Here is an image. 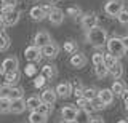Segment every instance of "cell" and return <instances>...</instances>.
I'll return each mask as SVG.
<instances>
[{
    "instance_id": "obj_1",
    "label": "cell",
    "mask_w": 128,
    "mask_h": 123,
    "mask_svg": "<svg viewBox=\"0 0 128 123\" xmlns=\"http://www.w3.org/2000/svg\"><path fill=\"white\" fill-rule=\"evenodd\" d=\"M85 38H86V42L90 43V45L96 46V48L106 46L107 45V40H109L106 29H102V27H99V26H94V27H91V29H88Z\"/></svg>"
},
{
    "instance_id": "obj_2",
    "label": "cell",
    "mask_w": 128,
    "mask_h": 123,
    "mask_svg": "<svg viewBox=\"0 0 128 123\" xmlns=\"http://www.w3.org/2000/svg\"><path fill=\"white\" fill-rule=\"evenodd\" d=\"M0 14H2V19H3V22H5V26H14L16 22L19 21V11L14 10V6L2 5Z\"/></svg>"
},
{
    "instance_id": "obj_3",
    "label": "cell",
    "mask_w": 128,
    "mask_h": 123,
    "mask_svg": "<svg viewBox=\"0 0 128 123\" xmlns=\"http://www.w3.org/2000/svg\"><path fill=\"white\" fill-rule=\"evenodd\" d=\"M107 51H109L110 54H114L115 58H122L123 54L126 53V48H125V45H123V42H122V38H118V37H112L107 40Z\"/></svg>"
},
{
    "instance_id": "obj_4",
    "label": "cell",
    "mask_w": 128,
    "mask_h": 123,
    "mask_svg": "<svg viewBox=\"0 0 128 123\" xmlns=\"http://www.w3.org/2000/svg\"><path fill=\"white\" fill-rule=\"evenodd\" d=\"M122 10H123V3L120 2V0H109V2H106V5H104V11H106L109 16H114V18H117Z\"/></svg>"
},
{
    "instance_id": "obj_5",
    "label": "cell",
    "mask_w": 128,
    "mask_h": 123,
    "mask_svg": "<svg viewBox=\"0 0 128 123\" xmlns=\"http://www.w3.org/2000/svg\"><path fill=\"white\" fill-rule=\"evenodd\" d=\"M24 58L27 59V62H37L42 58V48H38L37 45H30L24 50Z\"/></svg>"
},
{
    "instance_id": "obj_6",
    "label": "cell",
    "mask_w": 128,
    "mask_h": 123,
    "mask_svg": "<svg viewBox=\"0 0 128 123\" xmlns=\"http://www.w3.org/2000/svg\"><path fill=\"white\" fill-rule=\"evenodd\" d=\"M2 69L5 70L6 74H16V72H19V61H18V58H14V56L6 58L5 61L2 62Z\"/></svg>"
},
{
    "instance_id": "obj_7",
    "label": "cell",
    "mask_w": 128,
    "mask_h": 123,
    "mask_svg": "<svg viewBox=\"0 0 128 123\" xmlns=\"http://www.w3.org/2000/svg\"><path fill=\"white\" fill-rule=\"evenodd\" d=\"M46 18L51 24L59 26V24H62V21H64V11L61 8H58V6H53V10L46 14Z\"/></svg>"
},
{
    "instance_id": "obj_8",
    "label": "cell",
    "mask_w": 128,
    "mask_h": 123,
    "mask_svg": "<svg viewBox=\"0 0 128 123\" xmlns=\"http://www.w3.org/2000/svg\"><path fill=\"white\" fill-rule=\"evenodd\" d=\"M58 54H59V45L56 42H50L48 45L42 46V56L53 59V58L58 56Z\"/></svg>"
},
{
    "instance_id": "obj_9",
    "label": "cell",
    "mask_w": 128,
    "mask_h": 123,
    "mask_svg": "<svg viewBox=\"0 0 128 123\" xmlns=\"http://www.w3.org/2000/svg\"><path fill=\"white\" fill-rule=\"evenodd\" d=\"M69 62H70L72 67H75V69H82V67L86 66L88 58H86V54H83V53H74Z\"/></svg>"
},
{
    "instance_id": "obj_10",
    "label": "cell",
    "mask_w": 128,
    "mask_h": 123,
    "mask_svg": "<svg viewBox=\"0 0 128 123\" xmlns=\"http://www.w3.org/2000/svg\"><path fill=\"white\" fill-rule=\"evenodd\" d=\"M54 91L58 94V98H69L72 94V83L70 82H61L56 86Z\"/></svg>"
},
{
    "instance_id": "obj_11",
    "label": "cell",
    "mask_w": 128,
    "mask_h": 123,
    "mask_svg": "<svg viewBox=\"0 0 128 123\" xmlns=\"http://www.w3.org/2000/svg\"><path fill=\"white\" fill-rule=\"evenodd\" d=\"M98 26V16H96L94 13H85L82 16V27L85 30L91 29V27Z\"/></svg>"
},
{
    "instance_id": "obj_12",
    "label": "cell",
    "mask_w": 128,
    "mask_h": 123,
    "mask_svg": "<svg viewBox=\"0 0 128 123\" xmlns=\"http://www.w3.org/2000/svg\"><path fill=\"white\" fill-rule=\"evenodd\" d=\"M50 42H53V40H51V35L48 34V32H45V30L37 32V34H35V37H34V45H37L38 48H42V46L48 45Z\"/></svg>"
},
{
    "instance_id": "obj_13",
    "label": "cell",
    "mask_w": 128,
    "mask_h": 123,
    "mask_svg": "<svg viewBox=\"0 0 128 123\" xmlns=\"http://www.w3.org/2000/svg\"><path fill=\"white\" fill-rule=\"evenodd\" d=\"M77 112L78 109L74 106H64L61 109V115H62V120L64 122H70V120H75V117H77Z\"/></svg>"
},
{
    "instance_id": "obj_14",
    "label": "cell",
    "mask_w": 128,
    "mask_h": 123,
    "mask_svg": "<svg viewBox=\"0 0 128 123\" xmlns=\"http://www.w3.org/2000/svg\"><path fill=\"white\" fill-rule=\"evenodd\" d=\"M26 109H27V106H26V101H24L22 98L11 101V107H10V112L11 114H22Z\"/></svg>"
},
{
    "instance_id": "obj_15",
    "label": "cell",
    "mask_w": 128,
    "mask_h": 123,
    "mask_svg": "<svg viewBox=\"0 0 128 123\" xmlns=\"http://www.w3.org/2000/svg\"><path fill=\"white\" fill-rule=\"evenodd\" d=\"M114 96H115V94L112 93V90H107V88L98 91V98L101 99V101H102L106 106H109V104H112V102H114Z\"/></svg>"
},
{
    "instance_id": "obj_16",
    "label": "cell",
    "mask_w": 128,
    "mask_h": 123,
    "mask_svg": "<svg viewBox=\"0 0 128 123\" xmlns=\"http://www.w3.org/2000/svg\"><path fill=\"white\" fill-rule=\"evenodd\" d=\"M56 99H58V94H56V91L54 90H51V88H48L45 90L42 93V102H45V104H54L56 102Z\"/></svg>"
},
{
    "instance_id": "obj_17",
    "label": "cell",
    "mask_w": 128,
    "mask_h": 123,
    "mask_svg": "<svg viewBox=\"0 0 128 123\" xmlns=\"http://www.w3.org/2000/svg\"><path fill=\"white\" fill-rule=\"evenodd\" d=\"M29 14H30V18L34 19V21H42V19L46 18V13H45V10H43L42 6H32Z\"/></svg>"
},
{
    "instance_id": "obj_18",
    "label": "cell",
    "mask_w": 128,
    "mask_h": 123,
    "mask_svg": "<svg viewBox=\"0 0 128 123\" xmlns=\"http://www.w3.org/2000/svg\"><path fill=\"white\" fill-rule=\"evenodd\" d=\"M29 123H46V115L40 114L38 110H30Z\"/></svg>"
},
{
    "instance_id": "obj_19",
    "label": "cell",
    "mask_w": 128,
    "mask_h": 123,
    "mask_svg": "<svg viewBox=\"0 0 128 123\" xmlns=\"http://www.w3.org/2000/svg\"><path fill=\"white\" fill-rule=\"evenodd\" d=\"M90 120H91L90 110H86V109H78L77 117H75V122H77V123H90Z\"/></svg>"
},
{
    "instance_id": "obj_20",
    "label": "cell",
    "mask_w": 128,
    "mask_h": 123,
    "mask_svg": "<svg viewBox=\"0 0 128 123\" xmlns=\"http://www.w3.org/2000/svg\"><path fill=\"white\" fill-rule=\"evenodd\" d=\"M110 90H112V93H114V94H117V96H122L123 91L126 90V85H125L122 80H120V78H117V80L112 83V88H110Z\"/></svg>"
},
{
    "instance_id": "obj_21",
    "label": "cell",
    "mask_w": 128,
    "mask_h": 123,
    "mask_svg": "<svg viewBox=\"0 0 128 123\" xmlns=\"http://www.w3.org/2000/svg\"><path fill=\"white\" fill-rule=\"evenodd\" d=\"M62 50L66 51L67 54H74V53H77L78 45H77V42H75V40H66V42H64V45H62Z\"/></svg>"
},
{
    "instance_id": "obj_22",
    "label": "cell",
    "mask_w": 128,
    "mask_h": 123,
    "mask_svg": "<svg viewBox=\"0 0 128 123\" xmlns=\"http://www.w3.org/2000/svg\"><path fill=\"white\" fill-rule=\"evenodd\" d=\"M40 104H42V98L38 96H30L29 99H26V106L29 110H37Z\"/></svg>"
},
{
    "instance_id": "obj_23",
    "label": "cell",
    "mask_w": 128,
    "mask_h": 123,
    "mask_svg": "<svg viewBox=\"0 0 128 123\" xmlns=\"http://www.w3.org/2000/svg\"><path fill=\"white\" fill-rule=\"evenodd\" d=\"M122 74H123V66L120 64V61H117V62H115V64L109 69V75H112V77L117 80V78L122 77Z\"/></svg>"
},
{
    "instance_id": "obj_24",
    "label": "cell",
    "mask_w": 128,
    "mask_h": 123,
    "mask_svg": "<svg viewBox=\"0 0 128 123\" xmlns=\"http://www.w3.org/2000/svg\"><path fill=\"white\" fill-rule=\"evenodd\" d=\"M56 74H58V70H56V67L51 66V64H46V66L42 67V75H45L46 78H54Z\"/></svg>"
},
{
    "instance_id": "obj_25",
    "label": "cell",
    "mask_w": 128,
    "mask_h": 123,
    "mask_svg": "<svg viewBox=\"0 0 128 123\" xmlns=\"http://www.w3.org/2000/svg\"><path fill=\"white\" fill-rule=\"evenodd\" d=\"M94 74L98 78H104L106 75H109V69L106 67V64L104 62H101V64H96L94 66Z\"/></svg>"
},
{
    "instance_id": "obj_26",
    "label": "cell",
    "mask_w": 128,
    "mask_h": 123,
    "mask_svg": "<svg viewBox=\"0 0 128 123\" xmlns=\"http://www.w3.org/2000/svg\"><path fill=\"white\" fill-rule=\"evenodd\" d=\"M8 46H10V37H8V34L5 30L0 29V51L8 50Z\"/></svg>"
},
{
    "instance_id": "obj_27",
    "label": "cell",
    "mask_w": 128,
    "mask_h": 123,
    "mask_svg": "<svg viewBox=\"0 0 128 123\" xmlns=\"http://www.w3.org/2000/svg\"><path fill=\"white\" fill-rule=\"evenodd\" d=\"M37 70H38V67L34 64V62H27V66L24 67V74L27 75V77H35L37 75Z\"/></svg>"
},
{
    "instance_id": "obj_28",
    "label": "cell",
    "mask_w": 128,
    "mask_h": 123,
    "mask_svg": "<svg viewBox=\"0 0 128 123\" xmlns=\"http://www.w3.org/2000/svg\"><path fill=\"white\" fill-rule=\"evenodd\" d=\"M75 106H78V109L91 110V101H88V99H86V98H83V96L77 98V102H75Z\"/></svg>"
},
{
    "instance_id": "obj_29",
    "label": "cell",
    "mask_w": 128,
    "mask_h": 123,
    "mask_svg": "<svg viewBox=\"0 0 128 123\" xmlns=\"http://www.w3.org/2000/svg\"><path fill=\"white\" fill-rule=\"evenodd\" d=\"M83 98H86L88 101H93L98 98V90L96 88H85L83 90Z\"/></svg>"
},
{
    "instance_id": "obj_30",
    "label": "cell",
    "mask_w": 128,
    "mask_h": 123,
    "mask_svg": "<svg viewBox=\"0 0 128 123\" xmlns=\"http://www.w3.org/2000/svg\"><path fill=\"white\" fill-rule=\"evenodd\" d=\"M83 86H82V83L80 82H75V83H72V94H75V98H80V96H83Z\"/></svg>"
},
{
    "instance_id": "obj_31",
    "label": "cell",
    "mask_w": 128,
    "mask_h": 123,
    "mask_svg": "<svg viewBox=\"0 0 128 123\" xmlns=\"http://www.w3.org/2000/svg\"><path fill=\"white\" fill-rule=\"evenodd\" d=\"M117 61H118V58H115L114 54H110V53L104 54V64H106V67H107V69H110V67L114 66Z\"/></svg>"
},
{
    "instance_id": "obj_32",
    "label": "cell",
    "mask_w": 128,
    "mask_h": 123,
    "mask_svg": "<svg viewBox=\"0 0 128 123\" xmlns=\"http://www.w3.org/2000/svg\"><path fill=\"white\" fill-rule=\"evenodd\" d=\"M10 107H11V99H8V98L0 99V109H2V114L10 112Z\"/></svg>"
},
{
    "instance_id": "obj_33",
    "label": "cell",
    "mask_w": 128,
    "mask_h": 123,
    "mask_svg": "<svg viewBox=\"0 0 128 123\" xmlns=\"http://www.w3.org/2000/svg\"><path fill=\"white\" fill-rule=\"evenodd\" d=\"M117 18H118V22H120V24L128 26V8H123V10L118 13Z\"/></svg>"
},
{
    "instance_id": "obj_34",
    "label": "cell",
    "mask_w": 128,
    "mask_h": 123,
    "mask_svg": "<svg viewBox=\"0 0 128 123\" xmlns=\"http://www.w3.org/2000/svg\"><path fill=\"white\" fill-rule=\"evenodd\" d=\"M6 82H8V85H10V86H14L16 83L19 82V72H16V74H6Z\"/></svg>"
},
{
    "instance_id": "obj_35",
    "label": "cell",
    "mask_w": 128,
    "mask_h": 123,
    "mask_svg": "<svg viewBox=\"0 0 128 123\" xmlns=\"http://www.w3.org/2000/svg\"><path fill=\"white\" fill-rule=\"evenodd\" d=\"M66 14H67V16H70V18H78L80 16V8H78V6H69V8H67V11H66Z\"/></svg>"
},
{
    "instance_id": "obj_36",
    "label": "cell",
    "mask_w": 128,
    "mask_h": 123,
    "mask_svg": "<svg viewBox=\"0 0 128 123\" xmlns=\"http://www.w3.org/2000/svg\"><path fill=\"white\" fill-rule=\"evenodd\" d=\"M104 107H106V104H104L99 98H96V99L91 101V109H93V110H102Z\"/></svg>"
},
{
    "instance_id": "obj_37",
    "label": "cell",
    "mask_w": 128,
    "mask_h": 123,
    "mask_svg": "<svg viewBox=\"0 0 128 123\" xmlns=\"http://www.w3.org/2000/svg\"><path fill=\"white\" fill-rule=\"evenodd\" d=\"M45 83H46V77L40 74V75H37V77H35V80H34V86H35V88H42Z\"/></svg>"
},
{
    "instance_id": "obj_38",
    "label": "cell",
    "mask_w": 128,
    "mask_h": 123,
    "mask_svg": "<svg viewBox=\"0 0 128 123\" xmlns=\"http://www.w3.org/2000/svg\"><path fill=\"white\" fill-rule=\"evenodd\" d=\"M22 93L24 91L21 90V88H11V94H10V99L11 101H14V99H19V98H22Z\"/></svg>"
},
{
    "instance_id": "obj_39",
    "label": "cell",
    "mask_w": 128,
    "mask_h": 123,
    "mask_svg": "<svg viewBox=\"0 0 128 123\" xmlns=\"http://www.w3.org/2000/svg\"><path fill=\"white\" fill-rule=\"evenodd\" d=\"M37 110H38L40 114H43V115H46V117H48V115H50V112H51V106H50V104H45V102H42V104L38 106Z\"/></svg>"
},
{
    "instance_id": "obj_40",
    "label": "cell",
    "mask_w": 128,
    "mask_h": 123,
    "mask_svg": "<svg viewBox=\"0 0 128 123\" xmlns=\"http://www.w3.org/2000/svg\"><path fill=\"white\" fill-rule=\"evenodd\" d=\"M11 88H13V86H10V85H6V86H2V88H0V98H8V99H10Z\"/></svg>"
},
{
    "instance_id": "obj_41",
    "label": "cell",
    "mask_w": 128,
    "mask_h": 123,
    "mask_svg": "<svg viewBox=\"0 0 128 123\" xmlns=\"http://www.w3.org/2000/svg\"><path fill=\"white\" fill-rule=\"evenodd\" d=\"M91 61H93V64L96 66V64H101V62H104V54L102 53H94L93 54V59H91Z\"/></svg>"
},
{
    "instance_id": "obj_42",
    "label": "cell",
    "mask_w": 128,
    "mask_h": 123,
    "mask_svg": "<svg viewBox=\"0 0 128 123\" xmlns=\"http://www.w3.org/2000/svg\"><path fill=\"white\" fill-rule=\"evenodd\" d=\"M8 82H6V72L3 69H0V88L2 86H6Z\"/></svg>"
},
{
    "instance_id": "obj_43",
    "label": "cell",
    "mask_w": 128,
    "mask_h": 123,
    "mask_svg": "<svg viewBox=\"0 0 128 123\" xmlns=\"http://www.w3.org/2000/svg\"><path fill=\"white\" fill-rule=\"evenodd\" d=\"M2 2V5H8V6H14L16 5V2L18 0H0Z\"/></svg>"
},
{
    "instance_id": "obj_44",
    "label": "cell",
    "mask_w": 128,
    "mask_h": 123,
    "mask_svg": "<svg viewBox=\"0 0 128 123\" xmlns=\"http://www.w3.org/2000/svg\"><path fill=\"white\" fill-rule=\"evenodd\" d=\"M90 123H104V120H102V117H91Z\"/></svg>"
},
{
    "instance_id": "obj_45",
    "label": "cell",
    "mask_w": 128,
    "mask_h": 123,
    "mask_svg": "<svg viewBox=\"0 0 128 123\" xmlns=\"http://www.w3.org/2000/svg\"><path fill=\"white\" fill-rule=\"evenodd\" d=\"M122 99H123V102L125 104H128V88L123 91V94H122Z\"/></svg>"
},
{
    "instance_id": "obj_46",
    "label": "cell",
    "mask_w": 128,
    "mask_h": 123,
    "mask_svg": "<svg viewBox=\"0 0 128 123\" xmlns=\"http://www.w3.org/2000/svg\"><path fill=\"white\" fill-rule=\"evenodd\" d=\"M42 8H43V10H45V13L48 14V13H50V11H51V10H53V6H51V5H43V6H42Z\"/></svg>"
},
{
    "instance_id": "obj_47",
    "label": "cell",
    "mask_w": 128,
    "mask_h": 123,
    "mask_svg": "<svg viewBox=\"0 0 128 123\" xmlns=\"http://www.w3.org/2000/svg\"><path fill=\"white\" fill-rule=\"evenodd\" d=\"M122 38V42H123V45H125V48L128 50V35H125V37H120Z\"/></svg>"
},
{
    "instance_id": "obj_48",
    "label": "cell",
    "mask_w": 128,
    "mask_h": 123,
    "mask_svg": "<svg viewBox=\"0 0 128 123\" xmlns=\"http://www.w3.org/2000/svg\"><path fill=\"white\" fill-rule=\"evenodd\" d=\"M3 26H5V22H3V19H2V14H0V29H2Z\"/></svg>"
},
{
    "instance_id": "obj_49",
    "label": "cell",
    "mask_w": 128,
    "mask_h": 123,
    "mask_svg": "<svg viewBox=\"0 0 128 123\" xmlns=\"http://www.w3.org/2000/svg\"><path fill=\"white\" fill-rule=\"evenodd\" d=\"M117 123H128V118H123V120H118Z\"/></svg>"
},
{
    "instance_id": "obj_50",
    "label": "cell",
    "mask_w": 128,
    "mask_h": 123,
    "mask_svg": "<svg viewBox=\"0 0 128 123\" xmlns=\"http://www.w3.org/2000/svg\"><path fill=\"white\" fill-rule=\"evenodd\" d=\"M64 123H77L75 120H70V122H64Z\"/></svg>"
},
{
    "instance_id": "obj_51",
    "label": "cell",
    "mask_w": 128,
    "mask_h": 123,
    "mask_svg": "<svg viewBox=\"0 0 128 123\" xmlns=\"http://www.w3.org/2000/svg\"><path fill=\"white\" fill-rule=\"evenodd\" d=\"M125 110H126V114H128V104H125Z\"/></svg>"
},
{
    "instance_id": "obj_52",
    "label": "cell",
    "mask_w": 128,
    "mask_h": 123,
    "mask_svg": "<svg viewBox=\"0 0 128 123\" xmlns=\"http://www.w3.org/2000/svg\"><path fill=\"white\" fill-rule=\"evenodd\" d=\"M50 2H56V0H50Z\"/></svg>"
},
{
    "instance_id": "obj_53",
    "label": "cell",
    "mask_w": 128,
    "mask_h": 123,
    "mask_svg": "<svg viewBox=\"0 0 128 123\" xmlns=\"http://www.w3.org/2000/svg\"><path fill=\"white\" fill-rule=\"evenodd\" d=\"M0 114H2V109H0Z\"/></svg>"
},
{
    "instance_id": "obj_54",
    "label": "cell",
    "mask_w": 128,
    "mask_h": 123,
    "mask_svg": "<svg viewBox=\"0 0 128 123\" xmlns=\"http://www.w3.org/2000/svg\"><path fill=\"white\" fill-rule=\"evenodd\" d=\"M126 53H128V50H126Z\"/></svg>"
},
{
    "instance_id": "obj_55",
    "label": "cell",
    "mask_w": 128,
    "mask_h": 123,
    "mask_svg": "<svg viewBox=\"0 0 128 123\" xmlns=\"http://www.w3.org/2000/svg\"><path fill=\"white\" fill-rule=\"evenodd\" d=\"M0 99H2V98H0Z\"/></svg>"
}]
</instances>
